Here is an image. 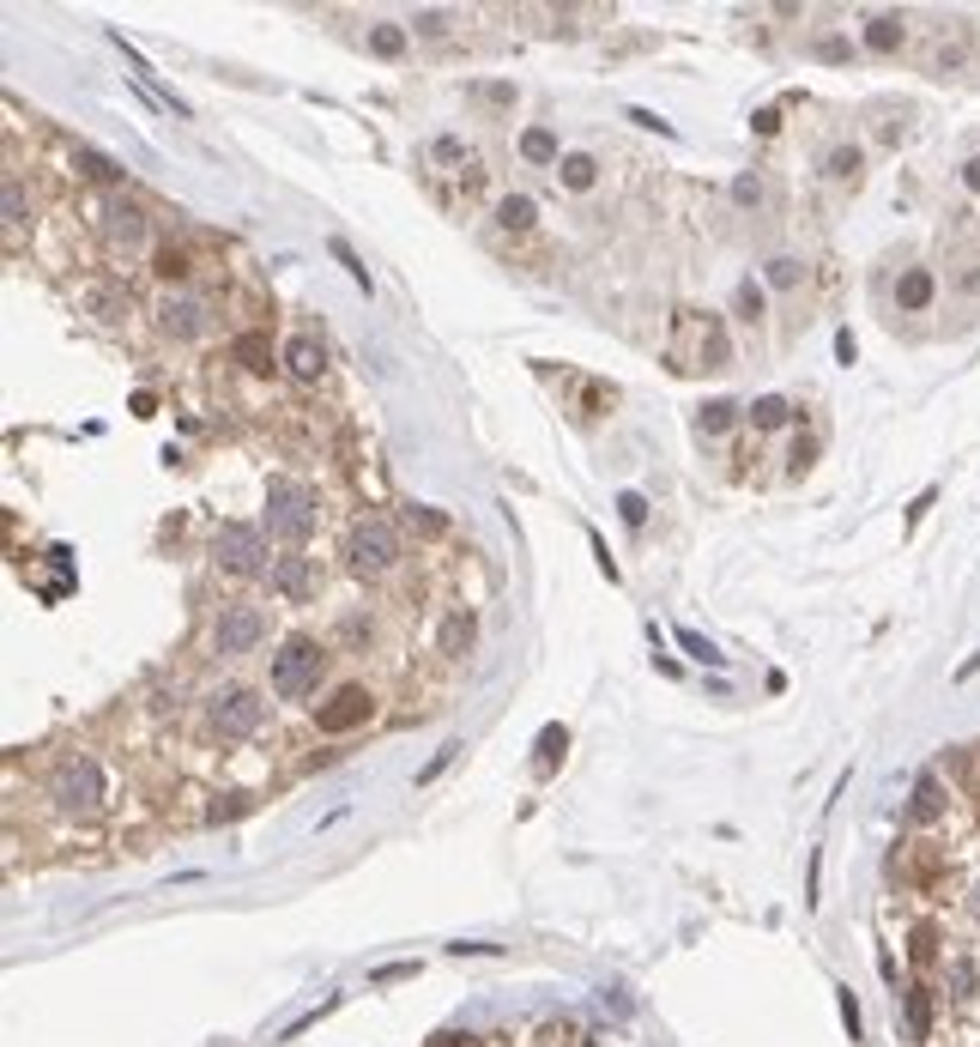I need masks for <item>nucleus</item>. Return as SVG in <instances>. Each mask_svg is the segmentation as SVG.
<instances>
[{
  "label": "nucleus",
  "mask_w": 980,
  "mask_h": 1047,
  "mask_svg": "<svg viewBox=\"0 0 980 1047\" xmlns=\"http://www.w3.org/2000/svg\"><path fill=\"white\" fill-rule=\"evenodd\" d=\"M672 364L678 369H727L732 364L727 321H720V315H702V309H684L678 333H672Z\"/></svg>",
  "instance_id": "obj_1"
},
{
  "label": "nucleus",
  "mask_w": 980,
  "mask_h": 1047,
  "mask_svg": "<svg viewBox=\"0 0 980 1047\" xmlns=\"http://www.w3.org/2000/svg\"><path fill=\"white\" fill-rule=\"evenodd\" d=\"M261 720H267V703H261V691H249V684H219V691L206 696V727H212V739H255L261 733Z\"/></svg>",
  "instance_id": "obj_2"
},
{
  "label": "nucleus",
  "mask_w": 980,
  "mask_h": 1047,
  "mask_svg": "<svg viewBox=\"0 0 980 1047\" xmlns=\"http://www.w3.org/2000/svg\"><path fill=\"white\" fill-rule=\"evenodd\" d=\"M321 672H327V648L315 636H285L279 642V655H273V696H309L315 684H321Z\"/></svg>",
  "instance_id": "obj_3"
},
{
  "label": "nucleus",
  "mask_w": 980,
  "mask_h": 1047,
  "mask_svg": "<svg viewBox=\"0 0 980 1047\" xmlns=\"http://www.w3.org/2000/svg\"><path fill=\"white\" fill-rule=\"evenodd\" d=\"M267 533L285 539V545H303L315 533V491L291 485V479H273L267 485Z\"/></svg>",
  "instance_id": "obj_4"
},
{
  "label": "nucleus",
  "mask_w": 980,
  "mask_h": 1047,
  "mask_svg": "<svg viewBox=\"0 0 980 1047\" xmlns=\"http://www.w3.org/2000/svg\"><path fill=\"white\" fill-rule=\"evenodd\" d=\"M49 799H55V812H67V817H92L104 805V769L92 757H67L49 775Z\"/></svg>",
  "instance_id": "obj_5"
},
{
  "label": "nucleus",
  "mask_w": 980,
  "mask_h": 1047,
  "mask_svg": "<svg viewBox=\"0 0 980 1047\" xmlns=\"http://www.w3.org/2000/svg\"><path fill=\"white\" fill-rule=\"evenodd\" d=\"M345 563H352L357 576H388L393 563H400V533H393L381 515H364V521H352V533H345Z\"/></svg>",
  "instance_id": "obj_6"
},
{
  "label": "nucleus",
  "mask_w": 980,
  "mask_h": 1047,
  "mask_svg": "<svg viewBox=\"0 0 980 1047\" xmlns=\"http://www.w3.org/2000/svg\"><path fill=\"white\" fill-rule=\"evenodd\" d=\"M212 563L224 576H267V527L224 521L219 539H212Z\"/></svg>",
  "instance_id": "obj_7"
},
{
  "label": "nucleus",
  "mask_w": 980,
  "mask_h": 1047,
  "mask_svg": "<svg viewBox=\"0 0 980 1047\" xmlns=\"http://www.w3.org/2000/svg\"><path fill=\"white\" fill-rule=\"evenodd\" d=\"M267 642V612L261 605H224L212 617V655L219 660H236V655H255Z\"/></svg>",
  "instance_id": "obj_8"
},
{
  "label": "nucleus",
  "mask_w": 980,
  "mask_h": 1047,
  "mask_svg": "<svg viewBox=\"0 0 980 1047\" xmlns=\"http://www.w3.org/2000/svg\"><path fill=\"white\" fill-rule=\"evenodd\" d=\"M97 231H104V243L116 255H140L145 243H152V219H145V207H140V200H128V195H109L104 200Z\"/></svg>",
  "instance_id": "obj_9"
},
{
  "label": "nucleus",
  "mask_w": 980,
  "mask_h": 1047,
  "mask_svg": "<svg viewBox=\"0 0 980 1047\" xmlns=\"http://www.w3.org/2000/svg\"><path fill=\"white\" fill-rule=\"evenodd\" d=\"M369 715H376V696H369L364 684H340V691L315 708V727H321V733H352Z\"/></svg>",
  "instance_id": "obj_10"
},
{
  "label": "nucleus",
  "mask_w": 980,
  "mask_h": 1047,
  "mask_svg": "<svg viewBox=\"0 0 980 1047\" xmlns=\"http://www.w3.org/2000/svg\"><path fill=\"white\" fill-rule=\"evenodd\" d=\"M157 328L170 333V340H200L206 333V303L194 291H164L157 297Z\"/></svg>",
  "instance_id": "obj_11"
},
{
  "label": "nucleus",
  "mask_w": 980,
  "mask_h": 1047,
  "mask_svg": "<svg viewBox=\"0 0 980 1047\" xmlns=\"http://www.w3.org/2000/svg\"><path fill=\"white\" fill-rule=\"evenodd\" d=\"M321 588V576H315L309 557H273V593H285V600H309V593Z\"/></svg>",
  "instance_id": "obj_12"
},
{
  "label": "nucleus",
  "mask_w": 980,
  "mask_h": 1047,
  "mask_svg": "<svg viewBox=\"0 0 980 1047\" xmlns=\"http://www.w3.org/2000/svg\"><path fill=\"white\" fill-rule=\"evenodd\" d=\"M279 364H285L297 381H321L327 352H321V340H315V333H291V340H285V352H279Z\"/></svg>",
  "instance_id": "obj_13"
},
{
  "label": "nucleus",
  "mask_w": 980,
  "mask_h": 1047,
  "mask_svg": "<svg viewBox=\"0 0 980 1047\" xmlns=\"http://www.w3.org/2000/svg\"><path fill=\"white\" fill-rule=\"evenodd\" d=\"M932 297H938V279H932L926 267H902V279H896V309L920 315V309H932Z\"/></svg>",
  "instance_id": "obj_14"
},
{
  "label": "nucleus",
  "mask_w": 980,
  "mask_h": 1047,
  "mask_svg": "<svg viewBox=\"0 0 980 1047\" xmlns=\"http://www.w3.org/2000/svg\"><path fill=\"white\" fill-rule=\"evenodd\" d=\"M472 642H479V624H472V612H448L442 630H436V648H442L448 660L472 655Z\"/></svg>",
  "instance_id": "obj_15"
},
{
  "label": "nucleus",
  "mask_w": 980,
  "mask_h": 1047,
  "mask_svg": "<svg viewBox=\"0 0 980 1047\" xmlns=\"http://www.w3.org/2000/svg\"><path fill=\"white\" fill-rule=\"evenodd\" d=\"M902 37H908V19H902V13H877V19H865V49L889 55V49H902Z\"/></svg>",
  "instance_id": "obj_16"
},
{
  "label": "nucleus",
  "mask_w": 980,
  "mask_h": 1047,
  "mask_svg": "<svg viewBox=\"0 0 980 1047\" xmlns=\"http://www.w3.org/2000/svg\"><path fill=\"white\" fill-rule=\"evenodd\" d=\"M908 817H914V824H932V817H944V781H938V775H920V781H914Z\"/></svg>",
  "instance_id": "obj_17"
},
{
  "label": "nucleus",
  "mask_w": 980,
  "mask_h": 1047,
  "mask_svg": "<svg viewBox=\"0 0 980 1047\" xmlns=\"http://www.w3.org/2000/svg\"><path fill=\"white\" fill-rule=\"evenodd\" d=\"M860 170H865V152H860L853 140L829 145V157H824V176H829V183H860Z\"/></svg>",
  "instance_id": "obj_18"
},
{
  "label": "nucleus",
  "mask_w": 980,
  "mask_h": 1047,
  "mask_svg": "<svg viewBox=\"0 0 980 1047\" xmlns=\"http://www.w3.org/2000/svg\"><path fill=\"white\" fill-rule=\"evenodd\" d=\"M557 183H563V188H576V195H581V188H593V183H600V157H593V152H563Z\"/></svg>",
  "instance_id": "obj_19"
},
{
  "label": "nucleus",
  "mask_w": 980,
  "mask_h": 1047,
  "mask_svg": "<svg viewBox=\"0 0 980 1047\" xmlns=\"http://www.w3.org/2000/svg\"><path fill=\"white\" fill-rule=\"evenodd\" d=\"M231 357L243 369H273V340H267V333H236L231 340Z\"/></svg>",
  "instance_id": "obj_20"
},
{
  "label": "nucleus",
  "mask_w": 980,
  "mask_h": 1047,
  "mask_svg": "<svg viewBox=\"0 0 980 1047\" xmlns=\"http://www.w3.org/2000/svg\"><path fill=\"white\" fill-rule=\"evenodd\" d=\"M563 751H569V733H563L557 720H551L545 733L533 739V769H539V775H551V769L563 763Z\"/></svg>",
  "instance_id": "obj_21"
},
{
  "label": "nucleus",
  "mask_w": 980,
  "mask_h": 1047,
  "mask_svg": "<svg viewBox=\"0 0 980 1047\" xmlns=\"http://www.w3.org/2000/svg\"><path fill=\"white\" fill-rule=\"evenodd\" d=\"M902 1011H908V1035H914V1042H926V1035H932V993H926V987H908V993H902Z\"/></svg>",
  "instance_id": "obj_22"
},
{
  "label": "nucleus",
  "mask_w": 980,
  "mask_h": 1047,
  "mask_svg": "<svg viewBox=\"0 0 980 1047\" xmlns=\"http://www.w3.org/2000/svg\"><path fill=\"white\" fill-rule=\"evenodd\" d=\"M73 164H79V170H85V176H92V183H121V176H128V170H121V164H116V157L92 152V145H73Z\"/></svg>",
  "instance_id": "obj_23"
},
{
  "label": "nucleus",
  "mask_w": 980,
  "mask_h": 1047,
  "mask_svg": "<svg viewBox=\"0 0 980 1047\" xmlns=\"http://www.w3.org/2000/svg\"><path fill=\"white\" fill-rule=\"evenodd\" d=\"M732 424H739V407H732V400H708V407H696V431H702V436H727Z\"/></svg>",
  "instance_id": "obj_24"
},
{
  "label": "nucleus",
  "mask_w": 980,
  "mask_h": 1047,
  "mask_svg": "<svg viewBox=\"0 0 980 1047\" xmlns=\"http://www.w3.org/2000/svg\"><path fill=\"white\" fill-rule=\"evenodd\" d=\"M732 309H739V321H763V309H769V291H763L757 279H739V285H732Z\"/></svg>",
  "instance_id": "obj_25"
},
{
  "label": "nucleus",
  "mask_w": 980,
  "mask_h": 1047,
  "mask_svg": "<svg viewBox=\"0 0 980 1047\" xmlns=\"http://www.w3.org/2000/svg\"><path fill=\"white\" fill-rule=\"evenodd\" d=\"M521 157H533V164H551V170H557V164H563L557 133H551V128H527L521 133Z\"/></svg>",
  "instance_id": "obj_26"
},
{
  "label": "nucleus",
  "mask_w": 980,
  "mask_h": 1047,
  "mask_svg": "<svg viewBox=\"0 0 980 1047\" xmlns=\"http://www.w3.org/2000/svg\"><path fill=\"white\" fill-rule=\"evenodd\" d=\"M533 219H539L533 195H503V207H497V224H503V231H533Z\"/></svg>",
  "instance_id": "obj_27"
},
{
  "label": "nucleus",
  "mask_w": 980,
  "mask_h": 1047,
  "mask_svg": "<svg viewBox=\"0 0 980 1047\" xmlns=\"http://www.w3.org/2000/svg\"><path fill=\"white\" fill-rule=\"evenodd\" d=\"M745 419H751V424H757V431H781V424H787V419H793V407H787L781 393H763V400H757V407H751V412H745Z\"/></svg>",
  "instance_id": "obj_28"
},
{
  "label": "nucleus",
  "mask_w": 980,
  "mask_h": 1047,
  "mask_svg": "<svg viewBox=\"0 0 980 1047\" xmlns=\"http://www.w3.org/2000/svg\"><path fill=\"white\" fill-rule=\"evenodd\" d=\"M85 303H92V309L104 315V321H121V315L133 309V303H128V291H116V285H92V291H85Z\"/></svg>",
  "instance_id": "obj_29"
},
{
  "label": "nucleus",
  "mask_w": 980,
  "mask_h": 1047,
  "mask_svg": "<svg viewBox=\"0 0 980 1047\" xmlns=\"http://www.w3.org/2000/svg\"><path fill=\"white\" fill-rule=\"evenodd\" d=\"M0 212H7V224H25L31 207H25V176L7 170V188H0Z\"/></svg>",
  "instance_id": "obj_30"
},
{
  "label": "nucleus",
  "mask_w": 980,
  "mask_h": 1047,
  "mask_svg": "<svg viewBox=\"0 0 980 1047\" xmlns=\"http://www.w3.org/2000/svg\"><path fill=\"white\" fill-rule=\"evenodd\" d=\"M188 273H194V261H188V249H157V279H170V285H182Z\"/></svg>",
  "instance_id": "obj_31"
},
{
  "label": "nucleus",
  "mask_w": 980,
  "mask_h": 1047,
  "mask_svg": "<svg viewBox=\"0 0 980 1047\" xmlns=\"http://www.w3.org/2000/svg\"><path fill=\"white\" fill-rule=\"evenodd\" d=\"M799 279H805V261H793V255H775L769 261V285L775 291H793Z\"/></svg>",
  "instance_id": "obj_32"
},
{
  "label": "nucleus",
  "mask_w": 980,
  "mask_h": 1047,
  "mask_svg": "<svg viewBox=\"0 0 980 1047\" xmlns=\"http://www.w3.org/2000/svg\"><path fill=\"white\" fill-rule=\"evenodd\" d=\"M369 49L393 61V55H405V31L400 25H376V31H369Z\"/></svg>",
  "instance_id": "obj_33"
},
{
  "label": "nucleus",
  "mask_w": 980,
  "mask_h": 1047,
  "mask_svg": "<svg viewBox=\"0 0 980 1047\" xmlns=\"http://www.w3.org/2000/svg\"><path fill=\"white\" fill-rule=\"evenodd\" d=\"M678 642H684V648H690L696 660H702V667H720V660H727V655H720V648H715V642H708V636H696V630H678Z\"/></svg>",
  "instance_id": "obj_34"
},
{
  "label": "nucleus",
  "mask_w": 980,
  "mask_h": 1047,
  "mask_svg": "<svg viewBox=\"0 0 980 1047\" xmlns=\"http://www.w3.org/2000/svg\"><path fill=\"white\" fill-rule=\"evenodd\" d=\"M975 981H980L975 963H968V956H956V963H951V993H956V999H968V993H975Z\"/></svg>",
  "instance_id": "obj_35"
},
{
  "label": "nucleus",
  "mask_w": 980,
  "mask_h": 1047,
  "mask_svg": "<svg viewBox=\"0 0 980 1047\" xmlns=\"http://www.w3.org/2000/svg\"><path fill=\"white\" fill-rule=\"evenodd\" d=\"M617 515H624V527H641L648 521V497H641V491H624V497H617Z\"/></svg>",
  "instance_id": "obj_36"
},
{
  "label": "nucleus",
  "mask_w": 980,
  "mask_h": 1047,
  "mask_svg": "<svg viewBox=\"0 0 980 1047\" xmlns=\"http://www.w3.org/2000/svg\"><path fill=\"white\" fill-rule=\"evenodd\" d=\"M732 200H739V207H763V176H739V183H732Z\"/></svg>",
  "instance_id": "obj_37"
},
{
  "label": "nucleus",
  "mask_w": 980,
  "mask_h": 1047,
  "mask_svg": "<svg viewBox=\"0 0 980 1047\" xmlns=\"http://www.w3.org/2000/svg\"><path fill=\"white\" fill-rule=\"evenodd\" d=\"M412 31H418V37H448V13H436V7H424V13L412 19Z\"/></svg>",
  "instance_id": "obj_38"
},
{
  "label": "nucleus",
  "mask_w": 980,
  "mask_h": 1047,
  "mask_svg": "<svg viewBox=\"0 0 980 1047\" xmlns=\"http://www.w3.org/2000/svg\"><path fill=\"white\" fill-rule=\"evenodd\" d=\"M327 249L340 255V261H345V267H352V279H357V285H364V291H369V267H357V255H352V243H340V236H333V243H327Z\"/></svg>",
  "instance_id": "obj_39"
},
{
  "label": "nucleus",
  "mask_w": 980,
  "mask_h": 1047,
  "mask_svg": "<svg viewBox=\"0 0 980 1047\" xmlns=\"http://www.w3.org/2000/svg\"><path fill=\"white\" fill-rule=\"evenodd\" d=\"M405 515H412V527H418V533H430V539H436V533H442V527H448V521H442V515H436V509H418V503H412V509H405Z\"/></svg>",
  "instance_id": "obj_40"
},
{
  "label": "nucleus",
  "mask_w": 980,
  "mask_h": 1047,
  "mask_svg": "<svg viewBox=\"0 0 980 1047\" xmlns=\"http://www.w3.org/2000/svg\"><path fill=\"white\" fill-rule=\"evenodd\" d=\"M932 944H938V932H932V927H914V939H908L914 963H932Z\"/></svg>",
  "instance_id": "obj_41"
},
{
  "label": "nucleus",
  "mask_w": 980,
  "mask_h": 1047,
  "mask_svg": "<svg viewBox=\"0 0 980 1047\" xmlns=\"http://www.w3.org/2000/svg\"><path fill=\"white\" fill-rule=\"evenodd\" d=\"M841 1023H848V1035L860 1042V1005H853V993H848V987H841Z\"/></svg>",
  "instance_id": "obj_42"
},
{
  "label": "nucleus",
  "mask_w": 980,
  "mask_h": 1047,
  "mask_svg": "<svg viewBox=\"0 0 980 1047\" xmlns=\"http://www.w3.org/2000/svg\"><path fill=\"white\" fill-rule=\"evenodd\" d=\"M629 121H636V128H648V133H672V121H660L653 109H629Z\"/></svg>",
  "instance_id": "obj_43"
},
{
  "label": "nucleus",
  "mask_w": 980,
  "mask_h": 1047,
  "mask_svg": "<svg viewBox=\"0 0 980 1047\" xmlns=\"http://www.w3.org/2000/svg\"><path fill=\"white\" fill-rule=\"evenodd\" d=\"M817 55H824V61H848V43H841V37H824V43H817Z\"/></svg>",
  "instance_id": "obj_44"
},
{
  "label": "nucleus",
  "mask_w": 980,
  "mask_h": 1047,
  "mask_svg": "<svg viewBox=\"0 0 980 1047\" xmlns=\"http://www.w3.org/2000/svg\"><path fill=\"white\" fill-rule=\"evenodd\" d=\"M751 128H757V133H775V128H781V109H757V116H751Z\"/></svg>",
  "instance_id": "obj_45"
},
{
  "label": "nucleus",
  "mask_w": 980,
  "mask_h": 1047,
  "mask_svg": "<svg viewBox=\"0 0 980 1047\" xmlns=\"http://www.w3.org/2000/svg\"><path fill=\"white\" fill-rule=\"evenodd\" d=\"M436 157H448V164H454V157H467V145H460L454 133H442V140H436Z\"/></svg>",
  "instance_id": "obj_46"
},
{
  "label": "nucleus",
  "mask_w": 980,
  "mask_h": 1047,
  "mask_svg": "<svg viewBox=\"0 0 980 1047\" xmlns=\"http://www.w3.org/2000/svg\"><path fill=\"white\" fill-rule=\"evenodd\" d=\"M963 188H968V195H980V152L963 164Z\"/></svg>",
  "instance_id": "obj_47"
},
{
  "label": "nucleus",
  "mask_w": 980,
  "mask_h": 1047,
  "mask_svg": "<svg viewBox=\"0 0 980 1047\" xmlns=\"http://www.w3.org/2000/svg\"><path fill=\"white\" fill-rule=\"evenodd\" d=\"M811 455H817V443H811V436H799V443H793V467H811Z\"/></svg>",
  "instance_id": "obj_48"
},
{
  "label": "nucleus",
  "mask_w": 980,
  "mask_h": 1047,
  "mask_svg": "<svg viewBox=\"0 0 980 1047\" xmlns=\"http://www.w3.org/2000/svg\"><path fill=\"white\" fill-rule=\"evenodd\" d=\"M968 672H980V655H968V660H963V672H956V679H968Z\"/></svg>",
  "instance_id": "obj_49"
},
{
  "label": "nucleus",
  "mask_w": 980,
  "mask_h": 1047,
  "mask_svg": "<svg viewBox=\"0 0 980 1047\" xmlns=\"http://www.w3.org/2000/svg\"><path fill=\"white\" fill-rule=\"evenodd\" d=\"M968 915H975V920H980V884H975V896H968Z\"/></svg>",
  "instance_id": "obj_50"
},
{
  "label": "nucleus",
  "mask_w": 980,
  "mask_h": 1047,
  "mask_svg": "<svg viewBox=\"0 0 980 1047\" xmlns=\"http://www.w3.org/2000/svg\"><path fill=\"white\" fill-rule=\"evenodd\" d=\"M588 1047H605V1042H588Z\"/></svg>",
  "instance_id": "obj_51"
}]
</instances>
